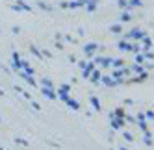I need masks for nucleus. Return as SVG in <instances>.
<instances>
[{"mask_svg":"<svg viewBox=\"0 0 154 150\" xmlns=\"http://www.w3.org/2000/svg\"><path fill=\"white\" fill-rule=\"evenodd\" d=\"M147 34H145V32H143V30H139V28H134V30H130V32H126V34H125V41H141L143 37H145Z\"/></svg>","mask_w":154,"mask_h":150,"instance_id":"obj_1","label":"nucleus"},{"mask_svg":"<svg viewBox=\"0 0 154 150\" xmlns=\"http://www.w3.org/2000/svg\"><path fill=\"white\" fill-rule=\"evenodd\" d=\"M125 74H130V69L128 67H121V69H113V72H112V80H125ZM126 82V80H125Z\"/></svg>","mask_w":154,"mask_h":150,"instance_id":"obj_2","label":"nucleus"},{"mask_svg":"<svg viewBox=\"0 0 154 150\" xmlns=\"http://www.w3.org/2000/svg\"><path fill=\"white\" fill-rule=\"evenodd\" d=\"M98 48H100V46H98L97 43H87V45L82 46V50H84V54H85V56H93Z\"/></svg>","mask_w":154,"mask_h":150,"instance_id":"obj_3","label":"nucleus"},{"mask_svg":"<svg viewBox=\"0 0 154 150\" xmlns=\"http://www.w3.org/2000/svg\"><path fill=\"white\" fill-rule=\"evenodd\" d=\"M41 93L45 94V96H47L48 100H56V98H58L56 91H54V89H50V87H41Z\"/></svg>","mask_w":154,"mask_h":150,"instance_id":"obj_4","label":"nucleus"},{"mask_svg":"<svg viewBox=\"0 0 154 150\" xmlns=\"http://www.w3.org/2000/svg\"><path fill=\"white\" fill-rule=\"evenodd\" d=\"M145 80H149V72H147V70L141 72V74H137L136 78H128L130 83H141V82H145Z\"/></svg>","mask_w":154,"mask_h":150,"instance_id":"obj_5","label":"nucleus"},{"mask_svg":"<svg viewBox=\"0 0 154 150\" xmlns=\"http://www.w3.org/2000/svg\"><path fill=\"white\" fill-rule=\"evenodd\" d=\"M126 122H125V119H113L112 117V122H109V126H112V130H121Z\"/></svg>","mask_w":154,"mask_h":150,"instance_id":"obj_6","label":"nucleus"},{"mask_svg":"<svg viewBox=\"0 0 154 150\" xmlns=\"http://www.w3.org/2000/svg\"><path fill=\"white\" fill-rule=\"evenodd\" d=\"M125 110L123 108H117V110H113V111H109V119H112V117H113V119H125Z\"/></svg>","mask_w":154,"mask_h":150,"instance_id":"obj_7","label":"nucleus"},{"mask_svg":"<svg viewBox=\"0 0 154 150\" xmlns=\"http://www.w3.org/2000/svg\"><path fill=\"white\" fill-rule=\"evenodd\" d=\"M19 76H20V78H23L24 82H28V83L32 85V87H37V82H35L34 78H32V76H28V74H24L23 70H19Z\"/></svg>","mask_w":154,"mask_h":150,"instance_id":"obj_8","label":"nucleus"},{"mask_svg":"<svg viewBox=\"0 0 154 150\" xmlns=\"http://www.w3.org/2000/svg\"><path fill=\"white\" fill-rule=\"evenodd\" d=\"M93 70H95V63H87V67L82 70V78H89Z\"/></svg>","mask_w":154,"mask_h":150,"instance_id":"obj_9","label":"nucleus"},{"mask_svg":"<svg viewBox=\"0 0 154 150\" xmlns=\"http://www.w3.org/2000/svg\"><path fill=\"white\" fill-rule=\"evenodd\" d=\"M117 46H119V50H123V52H130V50H132V43H130V41H125V39H123V41H121Z\"/></svg>","mask_w":154,"mask_h":150,"instance_id":"obj_10","label":"nucleus"},{"mask_svg":"<svg viewBox=\"0 0 154 150\" xmlns=\"http://www.w3.org/2000/svg\"><path fill=\"white\" fill-rule=\"evenodd\" d=\"M65 104H67V106H69V108H71V110H74V111H78V110H80V104H78V102H76L74 98H71V96H69V98H67V100H65Z\"/></svg>","mask_w":154,"mask_h":150,"instance_id":"obj_11","label":"nucleus"},{"mask_svg":"<svg viewBox=\"0 0 154 150\" xmlns=\"http://www.w3.org/2000/svg\"><path fill=\"white\" fill-rule=\"evenodd\" d=\"M89 78H91L93 83H98V82H100V78H102V72L98 70V69H95V70L91 72V76H89Z\"/></svg>","mask_w":154,"mask_h":150,"instance_id":"obj_12","label":"nucleus"},{"mask_svg":"<svg viewBox=\"0 0 154 150\" xmlns=\"http://www.w3.org/2000/svg\"><path fill=\"white\" fill-rule=\"evenodd\" d=\"M89 102H91V106H93V110H95V111H100V110H102L100 100H98L97 96H91V98H89Z\"/></svg>","mask_w":154,"mask_h":150,"instance_id":"obj_13","label":"nucleus"},{"mask_svg":"<svg viewBox=\"0 0 154 150\" xmlns=\"http://www.w3.org/2000/svg\"><path fill=\"white\" fill-rule=\"evenodd\" d=\"M97 6H98V0H87V2H85V9H87V11H95Z\"/></svg>","mask_w":154,"mask_h":150,"instance_id":"obj_14","label":"nucleus"},{"mask_svg":"<svg viewBox=\"0 0 154 150\" xmlns=\"http://www.w3.org/2000/svg\"><path fill=\"white\" fill-rule=\"evenodd\" d=\"M84 6H85L84 0H74V2H67V8H71V9H74V8H84Z\"/></svg>","mask_w":154,"mask_h":150,"instance_id":"obj_15","label":"nucleus"},{"mask_svg":"<svg viewBox=\"0 0 154 150\" xmlns=\"http://www.w3.org/2000/svg\"><path fill=\"white\" fill-rule=\"evenodd\" d=\"M141 43L145 45V46H143V50H150V46H152V39H150V37H147V35H145V37L141 39Z\"/></svg>","mask_w":154,"mask_h":150,"instance_id":"obj_16","label":"nucleus"},{"mask_svg":"<svg viewBox=\"0 0 154 150\" xmlns=\"http://www.w3.org/2000/svg\"><path fill=\"white\" fill-rule=\"evenodd\" d=\"M112 67H113V69H121V67H125V59H121V58L112 59Z\"/></svg>","mask_w":154,"mask_h":150,"instance_id":"obj_17","label":"nucleus"},{"mask_svg":"<svg viewBox=\"0 0 154 150\" xmlns=\"http://www.w3.org/2000/svg\"><path fill=\"white\" fill-rule=\"evenodd\" d=\"M41 87H50V89H54V82L50 78H43L41 80Z\"/></svg>","mask_w":154,"mask_h":150,"instance_id":"obj_18","label":"nucleus"},{"mask_svg":"<svg viewBox=\"0 0 154 150\" xmlns=\"http://www.w3.org/2000/svg\"><path fill=\"white\" fill-rule=\"evenodd\" d=\"M128 69H130V72H136V74H141V72H145L143 65H132V67H128Z\"/></svg>","mask_w":154,"mask_h":150,"instance_id":"obj_19","label":"nucleus"},{"mask_svg":"<svg viewBox=\"0 0 154 150\" xmlns=\"http://www.w3.org/2000/svg\"><path fill=\"white\" fill-rule=\"evenodd\" d=\"M30 52H32V54H34L35 58H39V61L43 59V54H41V50H37V46H34V45H32V46H30Z\"/></svg>","mask_w":154,"mask_h":150,"instance_id":"obj_20","label":"nucleus"},{"mask_svg":"<svg viewBox=\"0 0 154 150\" xmlns=\"http://www.w3.org/2000/svg\"><path fill=\"white\" fill-rule=\"evenodd\" d=\"M130 8H141L143 6V0H126Z\"/></svg>","mask_w":154,"mask_h":150,"instance_id":"obj_21","label":"nucleus"},{"mask_svg":"<svg viewBox=\"0 0 154 150\" xmlns=\"http://www.w3.org/2000/svg\"><path fill=\"white\" fill-rule=\"evenodd\" d=\"M132 20V15L128 13V11H123L121 13V22H130Z\"/></svg>","mask_w":154,"mask_h":150,"instance_id":"obj_22","label":"nucleus"},{"mask_svg":"<svg viewBox=\"0 0 154 150\" xmlns=\"http://www.w3.org/2000/svg\"><path fill=\"white\" fill-rule=\"evenodd\" d=\"M17 2H19L17 6H19L20 9H23V11H32V6H28V4H24V2H23V0H17Z\"/></svg>","mask_w":154,"mask_h":150,"instance_id":"obj_23","label":"nucleus"},{"mask_svg":"<svg viewBox=\"0 0 154 150\" xmlns=\"http://www.w3.org/2000/svg\"><path fill=\"white\" fill-rule=\"evenodd\" d=\"M69 91H71V85H69V83L60 85V89H58V93H67V94H69Z\"/></svg>","mask_w":154,"mask_h":150,"instance_id":"obj_24","label":"nucleus"},{"mask_svg":"<svg viewBox=\"0 0 154 150\" xmlns=\"http://www.w3.org/2000/svg\"><path fill=\"white\" fill-rule=\"evenodd\" d=\"M109 32H112V34H121V32H123V26H121V24H113L112 28H109Z\"/></svg>","mask_w":154,"mask_h":150,"instance_id":"obj_25","label":"nucleus"},{"mask_svg":"<svg viewBox=\"0 0 154 150\" xmlns=\"http://www.w3.org/2000/svg\"><path fill=\"white\" fill-rule=\"evenodd\" d=\"M150 135H152L150 132H145V145L147 146H152V137Z\"/></svg>","mask_w":154,"mask_h":150,"instance_id":"obj_26","label":"nucleus"},{"mask_svg":"<svg viewBox=\"0 0 154 150\" xmlns=\"http://www.w3.org/2000/svg\"><path fill=\"white\" fill-rule=\"evenodd\" d=\"M37 8L45 9V11H52V6H48V4H45V2H37Z\"/></svg>","mask_w":154,"mask_h":150,"instance_id":"obj_27","label":"nucleus"},{"mask_svg":"<svg viewBox=\"0 0 154 150\" xmlns=\"http://www.w3.org/2000/svg\"><path fill=\"white\" fill-rule=\"evenodd\" d=\"M136 122H137V126L141 128V132H149V130H147V121H136Z\"/></svg>","mask_w":154,"mask_h":150,"instance_id":"obj_28","label":"nucleus"},{"mask_svg":"<svg viewBox=\"0 0 154 150\" xmlns=\"http://www.w3.org/2000/svg\"><path fill=\"white\" fill-rule=\"evenodd\" d=\"M143 61H145V58H143L141 52H139V54H136V65H143Z\"/></svg>","mask_w":154,"mask_h":150,"instance_id":"obj_29","label":"nucleus"},{"mask_svg":"<svg viewBox=\"0 0 154 150\" xmlns=\"http://www.w3.org/2000/svg\"><path fill=\"white\" fill-rule=\"evenodd\" d=\"M100 67H112V58H104L102 63H100Z\"/></svg>","mask_w":154,"mask_h":150,"instance_id":"obj_30","label":"nucleus"},{"mask_svg":"<svg viewBox=\"0 0 154 150\" xmlns=\"http://www.w3.org/2000/svg\"><path fill=\"white\" fill-rule=\"evenodd\" d=\"M123 137H125V141H128V143L134 141V135H132L130 132H125V134H123Z\"/></svg>","mask_w":154,"mask_h":150,"instance_id":"obj_31","label":"nucleus"},{"mask_svg":"<svg viewBox=\"0 0 154 150\" xmlns=\"http://www.w3.org/2000/svg\"><path fill=\"white\" fill-rule=\"evenodd\" d=\"M117 4H119V8H123L125 11L128 9V2H126V0H117Z\"/></svg>","mask_w":154,"mask_h":150,"instance_id":"obj_32","label":"nucleus"},{"mask_svg":"<svg viewBox=\"0 0 154 150\" xmlns=\"http://www.w3.org/2000/svg\"><path fill=\"white\" fill-rule=\"evenodd\" d=\"M143 58H145L147 61H152V52L150 50H145V52H143Z\"/></svg>","mask_w":154,"mask_h":150,"instance_id":"obj_33","label":"nucleus"},{"mask_svg":"<svg viewBox=\"0 0 154 150\" xmlns=\"http://www.w3.org/2000/svg\"><path fill=\"white\" fill-rule=\"evenodd\" d=\"M125 122H130V124L136 122V117L134 115H125Z\"/></svg>","mask_w":154,"mask_h":150,"instance_id":"obj_34","label":"nucleus"},{"mask_svg":"<svg viewBox=\"0 0 154 150\" xmlns=\"http://www.w3.org/2000/svg\"><path fill=\"white\" fill-rule=\"evenodd\" d=\"M143 115H145V119H149V121H152V119H154V113H152V110L145 111V113H143Z\"/></svg>","mask_w":154,"mask_h":150,"instance_id":"obj_35","label":"nucleus"},{"mask_svg":"<svg viewBox=\"0 0 154 150\" xmlns=\"http://www.w3.org/2000/svg\"><path fill=\"white\" fill-rule=\"evenodd\" d=\"M15 143H17V145H23V146H28V141H26V139H19V137H17Z\"/></svg>","mask_w":154,"mask_h":150,"instance_id":"obj_36","label":"nucleus"},{"mask_svg":"<svg viewBox=\"0 0 154 150\" xmlns=\"http://www.w3.org/2000/svg\"><path fill=\"white\" fill-rule=\"evenodd\" d=\"M30 102H32V108H34L35 111H41V106H39V104H37L35 100H30Z\"/></svg>","mask_w":154,"mask_h":150,"instance_id":"obj_37","label":"nucleus"},{"mask_svg":"<svg viewBox=\"0 0 154 150\" xmlns=\"http://www.w3.org/2000/svg\"><path fill=\"white\" fill-rule=\"evenodd\" d=\"M11 59H13V63H17V61L20 59V54H19V52H13V54H11Z\"/></svg>","mask_w":154,"mask_h":150,"instance_id":"obj_38","label":"nucleus"},{"mask_svg":"<svg viewBox=\"0 0 154 150\" xmlns=\"http://www.w3.org/2000/svg\"><path fill=\"white\" fill-rule=\"evenodd\" d=\"M11 34H13V35H19V34H20V28H19V26H13V28H11Z\"/></svg>","mask_w":154,"mask_h":150,"instance_id":"obj_39","label":"nucleus"},{"mask_svg":"<svg viewBox=\"0 0 154 150\" xmlns=\"http://www.w3.org/2000/svg\"><path fill=\"white\" fill-rule=\"evenodd\" d=\"M136 121H147V119H145V115H143V111L136 115Z\"/></svg>","mask_w":154,"mask_h":150,"instance_id":"obj_40","label":"nucleus"},{"mask_svg":"<svg viewBox=\"0 0 154 150\" xmlns=\"http://www.w3.org/2000/svg\"><path fill=\"white\" fill-rule=\"evenodd\" d=\"M87 63H89V61H78V67H80V69L84 70V69L87 67Z\"/></svg>","mask_w":154,"mask_h":150,"instance_id":"obj_41","label":"nucleus"},{"mask_svg":"<svg viewBox=\"0 0 154 150\" xmlns=\"http://www.w3.org/2000/svg\"><path fill=\"white\" fill-rule=\"evenodd\" d=\"M63 39L67 41V43H72V41H74V37H71V35H63Z\"/></svg>","mask_w":154,"mask_h":150,"instance_id":"obj_42","label":"nucleus"},{"mask_svg":"<svg viewBox=\"0 0 154 150\" xmlns=\"http://www.w3.org/2000/svg\"><path fill=\"white\" fill-rule=\"evenodd\" d=\"M20 94H24V98H26V100H32V96H30V93H26V91H23V93H20Z\"/></svg>","mask_w":154,"mask_h":150,"instance_id":"obj_43","label":"nucleus"},{"mask_svg":"<svg viewBox=\"0 0 154 150\" xmlns=\"http://www.w3.org/2000/svg\"><path fill=\"white\" fill-rule=\"evenodd\" d=\"M54 46H56V48H58V50H63V48H65V46H63V45H61V43H60V41H58V43H56V45H54Z\"/></svg>","mask_w":154,"mask_h":150,"instance_id":"obj_44","label":"nucleus"},{"mask_svg":"<svg viewBox=\"0 0 154 150\" xmlns=\"http://www.w3.org/2000/svg\"><path fill=\"white\" fill-rule=\"evenodd\" d=\"M11 9H13V11H23V9H20L17 4H13V6H11Z\"/></svg>","mask_w":154,"mask_h":150,"instance_id":"obj_45","label":"nucleus"},{"mask_svg":"<svg viewBox=\"0 0 154 150\" xmlns=\"http://www.w3.org/2000/svg\"><path fill=\"white\" fill-rule=\"evenodd\" d=\"M13 89H15V91H17V93H23V91H24V89H23V87H20V85H15V87H13Z\"/></svg>","mask_w":154,"mask_h":150,"instance_id":"obj_46","label":"nucleus"},{"mask_svg":"<svg viewBox=\"0 0 154 150\" xmlns=\"http://www.w3.org/2000/svg\"><path fill=\"white\" fill-rule=\"evenodd\" d=\"M74 61H76V58H74V56L71 54V56H69V63H74Z\"/></svg>","mask_w":154,"mask_h":150,"instance_id":"obj_47","label":"nucleus"},{"mask_svg":"<svg viewBox=\"0 0 154 150\" xmlns=\"http://www.w3.org/2000/svg\"><path fill=\"white\" fill-rule=\"evenodd\" d=\"M119 150H128V148H126V146H121V148H119Z\"/></svg>","mask_w":154,"mask_h":150,"instance_id":"obj_48","label":"nucleus"},{"mask_svg":"<svg viewBox=\"0 0 154 150\" xmlns=\"http://www.w3.org/2000/svg\"><path fill=\"white\" fill-rule=\"evenodd\" d=\"M0 96H4V91H2V89H0Z\"/></svg>","mask_w":154,"mask_h":150,"instance_id":"obj_49","label":"nucleus"},{"mask_svg":"<svg viewBox=\"0 0 154 150\" xmlns=\"http://www.w3.org/2000/svg\"><path fill=\"white\" fill-rule=\"evenodd\" d=\"M84 2H87V0H84Z\"/></svg>","mask_w":154,"mask_h":150,"instance_id":"obj_50","label":"nucleus"},{"mask_svg":"<svg viewBox=\"0 0 154 150\" xmlns=\"http://www.w3.org/2000/svg\"><path fill=\"white\" fill-rule=\"evenodd\" d=\"M0 122H2V119H0Z\"/></svg>","mask_w":154,"mask_h":150,"instance_id":"obj_51","label":"nucleus"}]
</instances>
